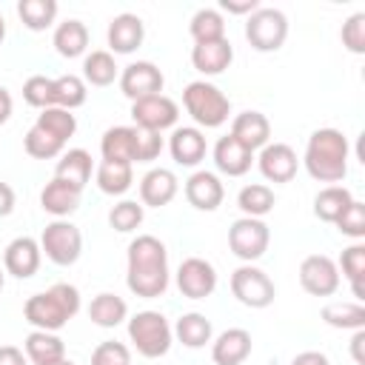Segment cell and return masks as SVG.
<instances>
[{
  "label": "cell",
  "instance_id": "30bf717a",
  "mask_svg": "<svg viewBox=\"0 0 365 365\" xmlns=\"http://www.w3.org/2000/svg\"><path fill=\"white\" fill-rule=\"evenodd\" d=\"M299 285L311 297H331L339 288V268L325 254H311L299 265Z\"/></svg>",
  "mask_w": 365,
  "mask_h": 365
},
{
  "label": "cell",
  "instance_id": "5b68a950",
  "mask_svg": "<svg viewBox=\"0 0 365 365\" xmlns=\"http://www.w3.org/2000/svg\"><path fill=\"white\" fill-rule=\"evenodd\" d=\"M171 325L160 311H140L128 319V339L148 359L165 356L171 348Z\"/></svg>",
  "mask_w": 365,
  "mask_h": 365
},
{
  "label": "cell",
  "instance_id": "44dd1931",
  "mask_svg": "<svg viewBox=\"0 0 365 365\" xmlns=\"http://www.w3.org/2000/svg\"><path fill=\"white\" fill-rule=\"evenodd\" d=\"M254 163V151H248L245 145H240L231 134L220 137L214 145V165L228 174V177H242Z\"/></svg>",
  "mask_w": 365,
  "mask_h": 365
},
{
  "label": "cell",
  "instance_id": "484cf974",
  "mask_svg": "<svg viewBox=\"0 0 365 365\" xmlns=\"http://www.w3.org/2000/svg\"><path fill=\"white\" fill-rule=\"evenodd\" d=\"M103 160L134 165V125H114L100 140Z\"/></svg>",
  "mask_w": 365,
  "mask_h": 365
},
{
  "label": "cell",
  "instance_id": "f35d334b",
  "mask_svg": "<svg viewBox=\"0 0 365 365\" xmlns=\"http://www.w3.org/2000/svg\"><path fill=\"white\" fill-rule=\"evenodd\" d=\"M86 103V83L77 77V74H63L54 80V88H51V106L57 108H77Z\"/></svg>",
  "mask_w": 365,
  "mask_h": 365
},
{
  "label": "cell",
  "instance_id": "11a10c76",
  "mask_svg": "<svg viewBox=\"0 0 365 365\" xmlns=\"http://www.w3.org/2000/svg\"><path fill=\"white\" fill-rule=\"evenodd\" d=\"M46 365H74V362H71V359H66V356H63V359H54V362H46Z\"/></svg>",
  "mask_w": 365,
  "mask_h": 365
},
{
  "label": "cell",
  "instance_id": "cb8c5ba5",
  "mask_svg": "<svg viewBox=\"0 0 365 365\" xmlns=\"http://www.w3.org/2000/svg\"><path fill=\"white\" fill-rule=\"evenodd\" d=\"M80 194L83 191H77L74 185H68V182L54 177L51 182H46V188L40 194V205H43V211H48L57 220H63V217H68V214H74L80 208Z\"/></svg>",
  "mask_w": 365,
  "mask_h": 365
},
{
  "label": "cell",
  "instance_id": "e575fe53",
  "mask_svg": "<svg viewBox=\"0 0 365 365\" xmlns=\"http://www.w3.org/2000/svg\"><path fill=\"white\" fill-rule=\"evenodd\" d=\"M274 202H277V197H274V191L268 188V185H262V182H254V185H245L240 194H237V205H240V211L245 214V217H265L271 208H274Z\"/></svg>",
  "mask_w": 365,
  "mask_h": 365
},
{
  "label": "cell",
  "instance_id": "836d02e7",
  "mask_svg": "<svg viewBox=\"0 0 365 365\" xmlns=\"http://www.w3.org/2000/svg\"><path fill=\"white\" fill-rule=\"evenodd\" d=\"M17 14H20L26 29L46 31L57 17V3L54 0H20L17 3Z\"/></svg>",
  "mask_w": 365,
  "mask_h": 365
},
{
  "label": "cell",
  "instance_id": "8d00e7d4",
  "mask_svg": "<svg viewBox=\"0 0 365 365\" xmlns=\"http://www.w3.org/2000/svg\"><path fill=\"white\" fill-rule=\"evenodd\" d=\"M83 77L91 86H111L117 80V63H114L111 51H100L97 48V51L86 54V60H83Z\"/></svg>",
  "mask_w": 365,
  "mask_h": 365
},
{
  "label": "cell",
  "instance_id": "52a82bcc",
  "mask_svg": "<svg viewBox=\"0 0 365 365\" xmlns=\"http://www.w3.org/2000/svg\"><path fill=\"white\" fill-rule=\"evenodd\" d=\"M288 37V20L279 9H257L245 23V40L257 51H277Z\"/></svg>",
  "mask_w": 365,
  "mask_h": 365
},
{
  "label": "cell",
  "instance_id": "bcb514c9",
  "mask_svg": "<svg viewBox=\"0 0 365 365\" xmlns=\"http://www.w3.org/2000/svg\"><path fill=\"white\" fill-rule=\"evenodd\" d=\"M345 237H354V240H362L365 237V205L359 200H351V205L339 214V220L334 222Z\"/></svg>",
  "mask_w": 365,
  "mask_h": 365
},
{
  "label": "cell",
  "instance_id": "4dcf8cb0",
  "mask_svg": "<svg viewBox=\"0 0 365 365\" xmlns=\"http://www.w3.org/2000/svg\"><path fill=\"white\" fill-rule=\"evenodd\" d=\"M351 191L345 188V185H328V188H322L319 194H317V200H314V214L322 220V222H336L339 220V214L351 205Z\"/></svg>",
  "mask_w": 365,
  "mask_h": 365
},
{
  "label": "cell",
  "instance_id": "7c38bea8",
  "mask_svg": "<svg viewBox=\"0 0 365 365\" xmlns=\"http://www.w3.org/2000/svg\"><path fill=\"white\" fill-rule=\"evenodd\" d=\"M177 288L188 299H205L217 288V271L202 257H188L177 268Z\"/></svg>",
  "mask_w": 365,
  "mask_h": 365
},
{
  "label": "cell",
  "instance_id": "d6a6232c",
  "mask_svg": "<svg viewBox=\"0 0 365 365\" xmlns=\"http://www.w3.org/2000/svg\"><path fill=\"white\" fill-rule=\"evenodd\" d=\"M322 322H328L331 328L362 331L365 328V308H362V302H331L322 308Z\"/></svg>",
  "mask_w": 365,
  "mask_h": 365
},
{
  "label": "cell",
  "instance_id": "603a6c76",
  "mask_svg": "<svg viewBox=\"0 0 365 365\" xmlns=\"http://www.w3.org/2000/svg\"><path fill=\"white\" fill-rule=\"evenodd\" d=\"M234 48L228 40H214V43H194L191 48V63L202 74H220L231 66Z\"/></svg>",
  "mask_w": 365,
  "mask_h": 365
},
{
  "label": "cell",
  "instance_id": "ba28073f",
  "mask_svg": "<svg viewBox=\"0 0 365 365\" xmlns=\"http://www.w3.org/2000/svg\"><path fill=\"white\" fill-rule=\"evenodd\" d=\"M268 242H271V231L257 217H240L228 228V248L234 257H240L245 262L259 259L268 251Z\"/></svg>",
  "mask_w": 365,
  "mask_h": 365
},
{
  "label": "cell",
  "instance_id": "e0dca14e",
  "mask_svg": "<svg viewBox=\"0 0 365 365\" xmlns=\"http://www.w3.org/2000/svg\"><path fill=\"white\" fill-rule=\"evenodd\" d=\"M143 37H145V26L131 11H123L108 23V46L114 54H131L134 48H140Z\"/></svg>",
  "mask_w": 365,
  "mask_h": 365
},
{
  "label": "cell",
  "instance_id": "6f0895ef",
  "mask_svg": "<svg viewBox=\"0 0 365 365\" xmlns=\"http://www.w3.org/2000/svg\"><path fill=\"white\" fill-rule=\"evenodd\" d=\"M0 291H3V268H0Z\"/></svg>",
  "mask_w": 365,
  "mask_h": 365
},
{
  "label": "cell",
  "instance_id": "4316f807",
  "mask_svg": "<svg viewBox=\"0 0 365 365\" xmlns=\"http://www.w3.org/2000/svg\"><path fill=\"white\" fill-rule=\"evenodd\" d=\"M128 317V305H125V299L123 297H117V294H97L94 299H91V305H88V319L94 322V325H100V328H114V325H120L123 319Z\"/></svg>",
  "mask_w": 365,
  "mask_h": 365
},
{
  "label": "cell",
  "instance_id": "74e56055",
  "mask_svg": "<svg viewBox=\"0 0 365 365\" xmlns=\"http://www.w3.org/2000/svg\"><path fill=\"white\" fill-rule=\"evenodd\" d=\"M34 125L43 128V131H48V134L57 137L60 143H66V140L74 137V131H77V117H74L71 111H66V108L51 106V108H43V111L37 114V123H34Z\"/></svg>",
  "mask_w": 365,
  "mask_h": 365
},
{
  "label": "cell",
  "instance_id": "f5cc1de1",
  "mask_svg": "<svg viewBox=\"0 0 365 365\" xmlns=\"http://www.w3.org/2000/svg\"><path fill=\"white\" fill-rule=\"evenodd\" d=\"M362 345H365V328H362V331H356V334H354V339H351V354H354V362H356V365H365Z\"/></svg>",
  "mask_w": 365,
  "mask_h": 365
},
{
  "label": "cell",
  "instance_id": "277c9868",
  "mask_svg": "<svg viewBox=\"0 0 365 365\" xmlns=\"http://www.w3.org/2000/svg\"><path fill=\"white\" fill-rule=\"evenodd\" d=\"M182 103H185V111L194 117V123L205 125V128L222 125L228 120V114H231L228 97L214 83H205V80L188 83L185 91H182Z\"/></svg>",
  "mask_w": 365,
  "mask_h": 365
},
{
  "label": "cell",
  "instance_id": "8992f818",
  "mask_svg": "<svg viewBox=\"0 0 365 365\" xmlns=\"http://www.w3.org/2000/svg\"><path fill=\"white\" fill-rule=\"evenodd\" d=\"M40 251H46V257L54 265H74L83 254V234L74 222L68 220H54L43 228L40 237Z\"/></svg>",
  "mask_w": 365,
  "mask_h": 365
},
{
  "label": "cell",
  "instance_id": "c3c4849f",
  "mask_svg": "<svg viewBox=\"0 0 365 365\" xmlns=\"http://www.w3.org/2000/svg\"><path fill=\"white\" fill-rule=\"evenodd\" d=\"M220 6H222L225 11H231V14H254V11L259 9L257 0H222Z\"/></svg>",
  "mask_w": 365,
  "mask_h": 365
},
{
  "label": "cell",
  "instance_id": "7a4b0ae2",
  "mask_svg": "<svg viewBox=\"0 0 365 365\" xmlns=\"http://www.w3.org/2000/svg\"><path fill=\"white\" fill-rule=\"evenodd\" d=\"M305 168L319 182H339L348 174V140L336 128H317L305 145Z\"/></svg>",
  "mask_w": 365,
  "mask_h": 365
},
{
  "label": "cell",
  "instance_id": "8fae6325",
  "mask_svg": "<svg viewBox=\"0 0 365 365\" xmlns=\"http://www.w3.org/2000/svg\"><path fill=\"white\" fill-rule=\"evenodd\" d=\"M131 117H134V125H140V128L163 131V128H171L177 123L180 108L165 94H148V97L131 103Z\"/></svg>",
  "mask_w": 365,
  "mask_h": 365
},
{
  "label": "cell",
  "instance_id": "9f6ffc18",
  "mask_svg": "<svg viewBox=\"0 0 365 365\" xmlns=\"http://www.w3.org/2000/svg\"><path fill=\"white\" fill-rule=\"evenodd\" d=\"M3 37H6V23H3V14H0V43H3Z\"/></svg>",
  "mask_w": 365,
  "mask_h": 365
},
{
  "label": "cell",
  "instance_id": "83f0119b",
  "mask_svg": "<svg viewBox=\"0 0 365 365\" xmlns=\"http://www.w3.org/2000/svg\"><path fill=\"white\" fill-rule=\"evenodd\" d=\"M66 356V345L57 334L51 331H31L26 336V359H31L34 365H46L54 359Z\"/></svg>",
  "mask_w": 365,
  "mask_h": 365
},
{
  "label": "cell",
  "instance_id": "6da1fadb",
  "mask_svg": "<svg viewBox=\"0 0 365 365\" xmlns=\"http://www.w3.org/2000/svg\"><path fill=\"white\" fill-rule=\"evenodd\" d=\"M128 291L145 299L163 297L168 288V251L165 245L151 237L140 234L128 242V274H125Z\"/></svg>",
  "mask_w": 365,
  "mask_h": 365
},
{
  "label": "cell",
  "instance_id": "681fc988",
  "mask_svg": "<svg viewBox=\"0 0 365 365\" xmlns=\"http://www.w3.org/2000/svg\"><path fill=\"white\" fill-rule=\"evenodd\" d=\"M291 365H331V362H328V356L319 354V351H302V354L294 356Z\"/></svg>",
  "mask_w": 365,
  "mask_h": 365
},
{
  "label": "cell",
  "instance_id": "d4e9b609",
  "mask_svg": "<svg viewBox=\"0 0 365 365\" xmlns=\"http://www.w3.org/2000/svg\"><path fill=\"white\" fill-rule=\"evenodd\" d=\"M54 177L68 182V185H74L77 191H83L88 177H91V154L86 148H68L60 157V163L54 168Z\"/></svg>",
  "mask_w": 365,
  "mask_h": 365
},
{
  "label": "cell",
  "instance_id": "9c48e42d",
  "mask_svg": "<svg viewBox=\"0 0 365 365\" xmlns=\"http://www.w3.org/2000/svg\"><path fill=\"white\" fill-rule=\"evenodd\" d=\"M231 294L248 308H268L277 297V288L265 271H259L248 262L231 274Z\"/></svg>",
  "mask_w": 365,
  "mask_h": 365
},
{
  "label": "cell",
  "instance_id": "5bb4252c",
  "mask_svg": "<svg viewBox=\"0 0 365 365\" xmlns=\"http://www.w3.org/2000/svg\"><path fill=\"white\" fill-rule=\"evenodd\" d=\"M257 163H259L262 177L271 180V182H291L294 174H297V165H299L297 151L291 145H285V143H268V145H262Z\"/></svg>",
  "mask_w": 365,
  "mask_h": 365
},
{
  "label": "cell",
  "instance_id": "d590c367",
  "mask_svg": "<svg viewBox=\"0 0 365 365\" xmlns=\"http://www.w3.org/2000/svg\"><path fill=\"white\" fill-rule=\"evenodd\" d=\"M191 37L194 43H214V40H225V20L217 9H200L191 17Z\"/></svg>",
  "mask_w": 365,
  "mask_h": 365
},
{
  "label": "cell",
  "instance_id": "ac0fdd59",
  "mask_svg": "<svg viewBox=\"0 0 365 365\" xmlns=\"http://www.w3.org/2000/svg\"><path fill=\"white\" fill-rule=\"evenodd\" d=\"M231 137H234L240 145H245L248 151H257V148L268 145L271 123H268V117L259 114V111H242V114H237L234 123H231Z\"/></svg>",
  "mask_w": 365,
  "mask_h": 365
},
{
  "label": "cell",
  "instance_id": "2e32d148",
  "mask_svg": "<svg viewBox=\"0 0 365 365\" xmlns=\"http://www.w3.org/2000/svg\"><path fill=\"white\" fill-rule=\"evenodd\" d=\"M225 197V188L217 174L211 171H194L185 180V200L200 211H217Z\"/></svg>",
  "mask_w": 365,
  "mask_h": 365
},
{
  "label": "cell",
  "instance_id": "9a60e30c",
  "mask_svg": "<svg viewBox=\"0 0 365 365\" xmlns=\"http://www.w3.org/2000/svg\"><path fill=\"white\" fill-rule=\"evenodd\" d=\"M40 257H43V251H40V242H37V240H31V237H17V240H11V242L6 245V251H3V265H6V271H9L11 277L29 279V277L37 274Z\"/></svg>",
  "mask_w": 365,
  "mask_h": 365
},
{
  "label": "cell",
  "instance_id": "ab89813d",
  "mask_svg": "<svg viewBox=\"0 0 365 365\" xmlns=\"http://www.w3.org/2000/svg\"><path fill=\"white\" fill-rule=\"evenodd\" d=\"M63 145H66V143H60L57 137H51L48 131H43V128H37V125H31V128L26 131V137H23V148H26V154L34 157V160L60 157V154H63Z\"/></svg>",
  "mask_w": 365,
  "mask_h": 365
},
{
  "label": "cell",
  "instance_id": "7dc6e473",
  "mask_svg": "<svg viewBox=\"0 0 365 365\" xmlns=\"http://www.w3.org/2000/svg\"><path fill=\"white\" fill-rule=\"evenodd\" d=\"M91 365H131V354L123 342H100L91 354Z\"/></svg>",
  "mask_w": 365,
  "mask_h": 365
},
{
  "label": "cell",
  "instance_id": "b9f144b4",
  "mask_svg": "<svg viewBox=\"0 0 365 365\" xmlns=\"http://www.w3.org/2000/svg\"><path fill=\"white\" fill-rule=\"evenodd\" d=\"M143 202H134V200H123L117 202L111 211H108V222L114 231H134L140 222H143Z\"/></svg>",
  "mask_w": 365,
  "mask_h": 365
},
{
  "label": "cell",
  "instance_id": "d6986e66",
  "mask_svg": "<svg viewBox=\"0 0 365 365\" xmlns=\"http://www.w3.org/2000/svg\"><path fill=\"white\" fill-rule=\"evenodd\" d=\"M248 354H251V334L245 328H228L211 345V359L217 365H242Z\"/></svg>",
  "mask_w": 365,
  "mask_h": 365
},
{
  "label": "cell",
  "instance_id": "7bdbcfd3",
  "mask_svg": "<svg viewBox=\"0 0 365 365\" xmlns=\"http://www.w3.org/2000/svg\"><path fill=\"white\" fill-rule=\"evenodd\" d=\"M51 88H54V80L51 77H43V74H34L23 83V100L34 108H51Z\"/></svg>",
  "mask_w": 365,
  "mask_h": 365
},
{
  "label": "cell",
  "instance_id": "816d5d0a",
  "mask_svg": "<svg viewBox=\"0 0 365 365\" xmlns=\"http://www.w3.org/2000/svg\"><path fill=\"white\" fill-rule=\"evenodd\" d=\"M11 211H14V191H11V185L0 182V217H6Z\"/></svg>",
  "mask_w": 365,
  "mask_h": 365
},
{
  "label": "cell",
  "instance_id": "1f68e13d",
  "mask_svg": "<svg viewBox=\"0 0 365 365\" xmlns=\"http://www.w3.org/2000/svg\"><path fill=\"white\" fill-rule=\"evenodd\" d=\"M134 182V174H131V165L128 163H108L103 160L100 168H97V185L103 194H125Z\"/></svg>",
  "mask_w": 365,
  "mask_h": 365
},
{
  "label": "cell",
  "instance_id": "ee69618b",
  "mask_svg": "<svg viewBox=\"0 0 365 365\" xmlns=\"http://www.w3.org/2000/svg\"><path fill=\"white\" fill-rule=\"evenodd\" d=\"M163 151V137L160 131H148L134 125V163H151Z\"/></svg>",
  "mask_w": 365,
  "mask_h": 365
},
{
  "label": "cell",
  "instance_id": "f907efd6",
  "mask_svg": "<svg viewBox=\"0 0 365 365\" xmlns=\"http://www.w3.org/2000/svg\"><path fill=\"white\" fill-rule=\"evenodd\" d=\"M0 365H26V356H23L20 348L3 345V348H0Z\"/></svg>",
  "mask_w": 365,
  "mask_h": 365
},
{
  "label": "cell",
  "instance_id": "f1b7e54d",
  "mask_svg": "<svg viewBox=\"0 0 365 365\" xmlns=\"http://www.w3.org/2000/svg\"><path fill=\"white\" fill-rule=\"evenodd\" d=\"M88 46V29L80 20H63L54 29V48L63 57H80Z\"/></svg>",
  "mask_w": 365,
  "mask_h": 365
},
{
  "label": "cell",
  "instance_id": "3957f363",
  "mask_svg": "<svg viewBox=\"0 0 365 365\" xmlns=\"http://www.w3.org/2000/svg\"><path fill=\"white\" fill-rule=\"evenodd\" d=\"M80 311V291L68 282H57L43 294H34L23 305L26 322L34 325V331H60L74 314Z\"/></svg>",
  "mask_w": 365,
  "mask_h": 365
},
{
  "label": "cell",
  "instance_id": "ffe728a7",
  "mask_svg": "<svg viewBox=\"0 0 365 365\" xmlns=\"http://www.w3.org/2000/svg\"><path fill=\"white\" fill-rule=\"evenodd\" d=\"M177 197V177L168 168H151L143 180H140V200L143 205L151 208H163Z\"/></svg>",
  "mask_w": 365,
  "mask_h": 365
},
{
  "label": "cell",
  "instance_id": "f6af8a7d",
  "mask_svg": "<svg viewBox=\"0 0 365 365\" xmlns=\"http://www.w3.org/2000/svg\"><path fill=\"white\" fill-rule=\"evenodd\" d=\"M339 34H342V46L351 54H365V11L351 14L342 23V31Z\"/></svg>",
  "mask_w": 365,
  "mask_h": 365
},
{
  "label": "cell",
  "instance_id": "7402d4cb",
  "mask_svg": "<svg viewBox=\"0 0 365 365\" xmlns=\"http://www.w3.org/2000/svg\"><path fill=\"white\" fill-rule=\"evenodd\" d=\"M168 151L177 165H197L205 157V137L200 128H191V125L174 128L168 140Z\"/></svg>",
  "mask_w": 365,
  "mask_h": 365
},
{
  "label": "cell",
  "instance_id": "60d3db41",
  "mask_svg": "<svg viewBox=\"0 0 365 365\" xmlns=\"http://www.w3.org/2000/svg\"><path fill=\"white\" fill-rule=\"evenodd\" d=\"M339 268H342L345 279L351 282V288H354V297H356V299H362V277H365V245L354 242L351 248H345V251H342V257H339Z\"/></svg>",
  "mask_w": 365,
  "mask_h": 365
},
{
  "label": "cell",
  "instance_id": "4fadbf2b",
  "mask_svg": "<svg viewBox=\"0 0 365 365\" xmlns=\"http://www.w3.org/2000/svg\"><path fill=\"white\" fill-rule=\"evenodd\" d=\"M163 71L148 63V60H137L131 66L123 68L120 74V91L134 103V100H143L148 94H160L163 91Z\"/></svg>",
  "mask_w": 365,
  "mask_h": 365
},
{
  "label": "cell",
  "instance_id": "db71d44e",
  "mask_svg": "<svg viewBox=\"0 0 365 365\" xmlns=\"http://www.w3.org/2000/svg\"><path fill=\"white\" fill-rule=\"evenodd\" d=\"M11 106H14V103H11V94H9L3 86H0V125H3V123L11 117Z\"/></svg>",
  "mask_w": 365,
  "mask_h": 365
},
{
  "label": "cell",
  "instance_id": "f546056e",
  "mask_svg": "<svg viewBox=\"0 0 365 365\" xmlns=\"http://www.w3.org/2000/svg\"><path fill=\"white\" fill-rule=\"evenodd\" d=\"M185 348H202L205 342H211V322L208 317L191 311V314H182L171 331Z\"/></svg>",
  "mask_w": 365,
  "mask_h": 365
}]
</instances>
